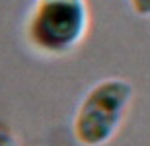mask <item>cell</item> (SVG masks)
Listing matches in <instances>:
<instances>
[{
    "label": "cell",
    "mask_w": 150,
    "mask_h": 146,
    "mask_svg": "<svg viewBox=\"0 0 150 146\" xmlns=\"http://www.w3.org/2000/svg\"><path fill=\"white\" fill-rule=\"evenodd\" d=\"M0 146H22L16 133L4 123H0Z\"/></svg>",
    "instance_id": "3"
},
{
    "label": "cell",
    "mask_w": 150,
    "mask_h": 146,
    "mask_svg": "<svg viewBox=\"0 0 150 146\" xmlns=\"http://www.w3.org/2000/svg\"><path fill=\"white\" fill-rule=\"evenodd\" d=\"M129 4L139 18H150V0H129Z\"/></svg>",
    "instance_id": "4"
},
{
    "label": "cell",
    "mask_w": 150,
    "mask_h": 146,
    "mask_svg": "<svg viewBox=\"0 0 150 146\" xmlns=\"http://www.w3.org/2000/svg\"><path fill=\"white\" fill-rule=\"evenodd\" d=\"M90 28L86 0H37L25 23V39L45 56H64L84 41Z\"/></svg>",
    "instance_id": "2"
},
{
    "label": "cell",
    "mask_w": 150,
    "mask_h": 146,
    "mask_svg": "<svg viewBox=\"0 0 150 146\" xmlns=\"http://www.w3.org/2000/svg\"><path fill=\"white\" fill-rule=\"evenodd\" d=\"M134 96L129 80L105 78L86 92L72 119V135L80 146H105L125 123Z\"/></svg>",
    "instance_id": "1"
}]
</instances>
